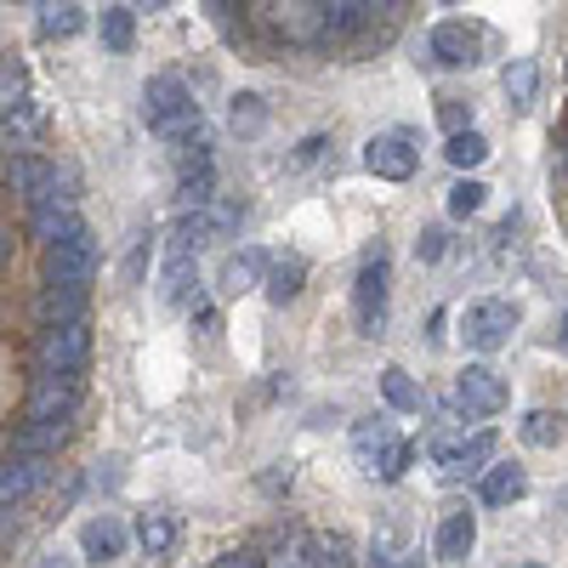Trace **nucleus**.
<instances>
[{
    "instance_id": "f257e3e1",
    "label": "nucleus",
    "mask_w": 568,
    "mask_h": 568,
    "mask_svg": "<svg viewBox=\"0 0 568 568\" xmlns=\"http://www.w3.org/2000/svg\"><path fill=\"white\" fill-rule=\"evenodd\" d=\"M142 120H149V131L182 142V136L200 131V103L176 74H154L149 85H142Z\"/></svg>"
},
{
    "instance_id": "f03ea898",
    "label": "nucleus",
    "mask_w": 568,
    "mask_h": 568,
    "mask_svg": "<svg viewBox=\"0 0 568 568\" xmlns=\"http://www.w3.org/2000/svg\"><path fill=\"white\" fill-rule=\"evenodd\" d=\"M353 455H358V466L369 471L375 484H398L409 471V444L393 433V420H382V415L353 426Z\"/></svg>"
},
{
    "instance_id": "7ed1b4c3",
    "label": "nucleus",
    "mask_w": 568,
    "mask_h": 568,
    "mask_svg": "<svg viewBox=\"0 0 568 568\" xmlns=\"http://www.w3.org/2000/svg\"><path fill=\"white\" fill-rule=\"evenodd\" d=\"M40 278L45 284H91V278H98V240H91L85 222H74L58 245H45Z\"/></svg>"
},
{
    "instance_id": "20e7f679",
    "label": "nucleus",
    "mask_w": 568,
    "mask_h": 568,
    "mask_svg": "<svg viewBox=\"0 0 568 568\" xmlns=\"http://www.w3.org/2000/svg\"><path fill=\"white\" fill-rule=\"evenodd\" d=\"M511 329H517V307L500 302V296H484L460 313V342L471 353H500L511 342Z\"/></svg>"
},
{
    "instance_id": "39448f33",
    "label": "nucleus",
    "mask_w": 568,
    "mask_h": 568,
    "mask_svg": "<svg viewBox=\"0 0 568 568\" xmlns=\"http://www.w3.org/2000/svg\"><path fill=\"white\" fill-rule=\"evenodd\" d=\"M80 404V369H34L29 375V420H69Z\"/></svg>"
},
{
    "instance_id": "423d86ee",
    "label": "nucleus",
    "mask_w": 568,
    "mask_h": 568,
    "mask_svg": "<svg viewBox=\"0 0 568 568\" xmlns=\"http://www.w3.org/2000/svg\"><path fill=\"white\" fill-rule=\"evenodd\" d=\"M194 256H200V240L187 233V222H176L171 245H165V267H160V302L165 307L194 302Z\"/></svg>"
},
{
    "instance_id": "0eeeda50",
    "label": "nucleus",
    "mask_w": 568,
    "mask_h": 568,
    "mask_svg": "<svg viewBox=\"0 0 568 568\" xmlns=\"http://www.w3.org/2000/svg\"><path fill=\"white\" fill-rule=\"evenodd\" d=\"M91 358V324L74 318V324H45L34 336V364L40 369H80Z\"/></svg>"
},
{
    "instance_id": "6e6552de",
    "label": "nucleus",
    "mask_w": 568,
    "mask_h": 568,
    "mask_svg": "<svg viewBox=\"0 0 568 568\" xmlns=\"http://www.w3.org/2000/svg\"><path fill=\"white\" fill-rule=\"evenodd\" d=\"M353 324H358V336H382V324H387V262H382V251H375L353 278Z\"/></svg>"
},
{
    "instance_id": "1a4fd4ad",
    "label": "nucleus",
    "mask_w": 568,
    "mask_h": 568,
    "mask_svg": "<svg viewBox=\"0 0 568 568\" xmlns=\"http://www.w3.org/2000/svg\"><path fill=\"white\" fill-rule=\"evenodd\" d=\"M506 382L489 369V364H466L460 375H455V415H500L506 409Z\"/></svg>"
},
{
    "instance_id": "9d476101",
    "label": "nucleus",
    "mask_w": 568,
    "mask_h": 568,
    "mask_svg": "<svg viewBox=\"0 0 568 568\" xmlns=\"http://www.w3.org/2000/svg\"><path fill=\"white\" fill-rule=\"evenodd\" d=\"M415 165H420V154H415V142H409L404 131H382V136L364 142V171H369V176H382V182H409Z\"/></svg>"
},
{
    "instance_id": "9b49d317",
    "label": "nucleus",
    "mask_w": 568,
    "mask_h": 568,
    "mask_svg": "<svg viewBox=\"0 0 568 568\" xmlns=\"http://www.w3.org/2000/svg\"><path fill=\"white\" fill-rule=\"evenodd\" d=\"M438 471L455 484V478H471V471H489L495 460V433H471V438H455V444H438L433 449Z\"/></svg>"
},
{
    "instance_id": "f8f14e48",
    "label": "nucleus",
    "mask_w": 568,
    "mask_h": 568,
    "mask_svg": "<svg viewBox=\"0 0 568 568\" xmlns=\"http://www.w3.org/2000/svg\"><path fill=\"white\" fill-rule=\"evenodd\" d=\"M7 182L18 187V194H23L29 205H40V200H52V194H58L63 171H58L52 160H40V154H18V160L7 165Z\"/></svg>"
},
{
    "instance_id": "ddd939ff",
    "label": "nucleus",
    "mask_w": 568,
    "mask_h": 568,
    "mask_svg": "<svg viewBox=\"0 0 568 568\" xmlns=\"http://www.w3.org/2000/svg\"><path fill=\"white\" fill-rule=\"evenodd\" d=\"M85 296H91V284H40V296H34L40 329H45V324H74V318H85Z\"/></svg>"
},
{
    "instance_id": "4468645a",
    "label": "nucleus",
    "mask_w": 568,
    "mask_h": 568,
    "mask_svg": "<svg viewBox=\"0 0 568 568\" xmlns=\"http://www.w3.org/2000/svg\"><path fill=\"white\" fill-rule=\"evenodd\" d=\"M267 568H329V546L318 535H307V529H291V535L273 540Z\"/></svg>"
},
{
    "instance_id": "2eb2a0df",
    "label": "nucleus",
    "mask_w": 568,
    "mask_h": 568,
    "mask_svg": "<svg viewBox=\"0 0 568 568\" xmlns=\"http://www.w3.org/2000/svg\"><path fill=\"white\" fill-rule=\"evenodd\" d=\"M433 58L444 63V69H471L478 63V29H466V23H438L433 29Z\"/></svg>"
},
{
    "instance_id": "dca6fc26",
    "label": "nucleus",
    "mask_w": 568,
    "mask_h": 568,
    "mask_svg": "<svg viewBox=\"0 0 568 568\" xmlns=\"http://www.w3.org/2000/svg\"><path fill=\"white\" fill-rule=\"evenodd\" d=\"M433 546H438L444 562H460L471 546H478V517H471L466 506H449V511L438 517V540H433Z\"/></svg>"
},
{
    "instance_id": "f3484780",
    "label": "nucleus",
    "mask_w": 568,
    "mask_h": 568,
    "mask_svg": "<svg viewBox=\"0 0 568 568\" xmlns=\"http://www.w3.org/2000/svg\"><path fill=\"white\" fill-rule=\"evenodd\" d=\"M176 540H182L176 511H165V506H149V511L136 517V546L149 551V557H171V551H176Z\"/></svg>"
},
{
    "instance_id": "a211bd4d",
    "label": "nucleus",
    "mask_w": 568,
    "mask_h": 568,
    "mask_svg": "<svg viewBox=\"0 0 568 568\" xmlns=\"http://www.w3.org/2000/svg\"><path fill=\"white\" fill-rule=\"evenodd\" d=\"M45 478V460H34V455H12L7 466H0V506H23L29 495H34V484Z\"/></svg>"
},
{
    "instance_id": "6ab92c4d",
    "label": "nucleus",
    "mask_w": 568,
    "mask_h": 568,
    "mask_svg": "<svg viewBox=\"0 0 568 568\" xmlns=\"http://www.w3.org/2000/svg\"><path fill=\"white\" fill-rule=\"evenodd\" d=\"M80 551L91 557V562H114L120 551H125V524L114 511H103V517H91V524L80 529Z\"/></svg>"
},
{
    "instance_id": "aec40b11",
    "label": "nucleus",
    "mask_w": 568,
    "mask_h": 568,
    "mask_svg": "<svg viewBox=\"0 0 568 568\" xmlns=\"http://www.w3.org/2000/svg\"><path fill=\"white\" fill-rule=\"evenodd\" d=\"M63 438H69V420H23L12 449L18 455H34V460H52L63 449Z\"/></svg>"
},
{
    "instance_id": "412c9836",
    "label": "nucleus",
    "mask_w": 568,
    "mask_h": 568,
    "mask_svg": "<svg viewBox=\"0 0 568 568\" xmlns=\"http://www.w3.org/2000/svg\"><path fill=\"white\" fill-rule=\"evenodd\" d=\"M369 18L364 0H318V40H347Z\"/></svg>"
},
{
    "instance_id": "4be33fe9",
    "label": "nucleus",
    "mask_w": 568,
    "mask_h": 568,
    "mask_svg": "<svg viewBox=\"0 0 568 568\" xmlns=\"http://www.w3.org/2000/svg\"><path fill=\"white\" fill-rule=\"evenodd\" d=\"M256 284H267L262 251H240V256L222 262V296H245V291H256Z\"/></svg>"
},
{
    "instance_id": "5701e85b",
    "label": "nucleus",
    "mask_w": 568,
    "mask_h": 568,
    "mask_svg": "<svg viewBox=\"0 0 568 568\" xmlns=\"http://www.w3.org/2000/svg\"><path fill=\"white\" fill-rule=\"evenodd\" d=\"M524 495H529V471L517 466V460L484 471V500H489V506H511V500H524Z\"/></svg>"
},
{
    "instance_id": "b1692460",
    "label": "nucleus",
    "mask_w": 568,
    "mask_h": 568,
    "mask_svg": "<svg viewBox=\"0 0 568 568\" xmlns=\"http://www.w3.org/2000/svg\"><path fill=\"white\" fill-rule=\"evenodd\" d=\"M302 278H307V262H302V256H284V262L267 267L262 296H267L273 307H284V302H296V296H302Z\"/></svg>"
},
{
    "instance_id": "393cba45",
    "label": "nucleus",
    "mask_w": 568,
    "mask_h": 568,
    "mask_svg": "<svg viewBox=\"0 0 568 568\" xmlns=\"http://www.w3.org/2000/svg\"><path fill=\"white\" fill-rule=\"evenodd\" d=\"M500 85H506V103H511V109H535V91H540L535 58H511V63L500 69Z\"/></svg>"
},
{
    "instance_id": "a878e982",
    "label": "nucleus",
    "mask_w": 568,
    "mask_h": 568,
    "mask_svg": "<svg viewBox=\"0 0 568 568\" xmlns=\"http://www.w3.org/2000/svg\"><path fill=\"white\" fill-rule=\"evenodd\" d=\"M80 23H85L80 0H40V34L45 40H74Z\"/></svg>"
},
{
    "instance_id": "bb28decb",
    "label": "nucleus",
    "mask_w": 568,
    "mask_h": 568,
    "mask_svg": "<svg viewBox=\"0 0 568 568\" xmlns=\"http://www.w3.org/2000/svg\"><path fill=\"white\" fill-rule=\"evenodd\" d=\"M382 393H387V404L398 409V415H415L420 404H426V393H420V382L409 369H382Z\"/></svg>"
},
{
    "instance_id": "cd10ccee",
    "label": "nucleus",
    "mask_w": 568,
    "mask_h": 568,
    "mask_svg": "<svg viewBox=\"0 0 568 568\" xmlns=\"http://www.w3.org/2000/svg\"><path fill=\"white\" fill-rule=\"evenodd\" d=\"M517 433H524V444H535V449H557V444H562V415L529 409L524 420H517Z\"/></svg>"
},
{
    "instance_id": "c85d7f7f",
    "label": "nucleus",
    "mask_w": 568,
    "mask_h": 568,
    "mask_svg": "<svg viewBox=\"0 0 568 568\" xmlns=\"http://www.w3.org/2000/svg\"><path fill=\"white\" fill-rule=\"evenodd\" d=\"M444 154H449L455 171H478V165L489 160V142H484L478 131H455V136L444 142Z\"/></svg>"
},
{
    "instance_id": "c756f323",
    "label": "nucleus",
    "mask_w": 568,
    "mask_h": 568,
    "mask_svg": "<svg viewBox=\"0 0 568 568\" xmlns=\"http://www.w3.org/2000/svg\"><path fill=\"white\" fill-rule=\"evenodd\" d=\"M131 40H136L131 7H103V45H109V52H131Z\"/></svg>"
},
{
    "instance_id": "7c9ffc66",
    "label": "nucleus",
    "mask_w": 568,
    "mask_h": 568,
    "mask_svg": "<svg viewBox=\"0 0 568 568\" xmlns=\"http://www.w3.org/2000/svg\"><path fill=\"white\" fill-rule=\"evenodd\" d=\"M484 200H489V187H484L478 176H460V182L449 187V216H478Z\"/></svg>"
},
{
    "instance_id": "2f4dec72",
    "label": "nucleus",
    "mask_w": 568,
    "mask_h": 568,
    "mask_svg": "<svg viewBox=\"0 0 568 568\" xmlns=\"http://www.w3.org/2000/svg\"><path fill=\"white\" fill-rule=\"evenodd\" d=\"M262 125H267V109H262L256 91H245V98H233V131H240V136H256Z\"/></svg>"
},
{
    "instance_id": "473e14b6",
    "label": "nucleus",
    "mask_w": 568,
    "mask_h": 568,
    "mask_svg": "<svg viewBox=\"0 0 568 568\" xmlns=\"http://www.w3.org/2000/svg\"><path fill=\"white\" fill-rule=\"evenodd\" d=\"M23 85H29V80H23V63L7 58V69H0V103H7V109H23V103H29Z\"/></svg>"
},
{
    "instance_id": "72a5a7b5",
    "label": "nucleus",
    "mask_w": 568,
    "mask_h": 568,
    "mask_svg": "<svg viewBox=\"0 0 568 568\" xmlns=\"http://www.w3.org/2000/svg\"><path fill=\"white\" fill-rule=\"evenodd\" d=\"M415 256H420V262H438V256H444V227H426L420 240H415Z\"/></svg>"
},
{
    "instance_id": "f704fd0d",
    "label": "nucleus",
    "mask_w": 568,
    "mask_h": 568,
    "mask_svg": "<svg viewBox=\"0 0 568 568\" xmlns=\"http://www.w3.org/2000/svg\"><path fill=\"white\" fill-rule=\"evenodd\" d=\"M438 120H444V131H449V136H455V131H471V109H466V103H444V109H438Z\"/></svg>"
},
{
    "instance_id": "c9c22d12",
    "label": "nucleus",
    "mask_w": 568,
    "mask_h": 568,
    "mask_svg": "<svg viewBox=\"0 0 568 568\" xmlns=\"http://www.w3.org/2000/svg\"><path fill=\"white\" fill-rule=\"evenodd\" d=\"M211 568H267V557H251V551H227V557H216Z\"/></svg>"
},
{
    "instance_id": "e433bc0d",
    "label": "nucleus",
    "mask_w": 568,
    "mask_h": 568,
    "mask_svg": "<svg viewBox=\"0 0 568 568\" xmlns=\"http://www.w3.org/2000/svg\"><path fill=\"white\" fill-rule=\"evenodd\" d=\"M205 7H211L216 18H233V12H240V7H245V0H205Z\"/></svg>"
},
{
    "instance_id": "4c0bfd02",
    "label": "nucleus",
    "mask_w": 568,
    "mask_h": 568,
    "mask_svg": "<svg viewBox=\"0 0 568 568\" xmlns=\"http://www.w3.org/2000/svg\"><path fill=\"white\" fill-rule=\"evenodd\" d=\"M557 353H568V313L557 318Z\"/></svg>"
},
{
    "instance_id": "58836bf2",
    "label": "nucleus",
    "mask_w": 568,
    "mask_h": 568,
    "mask_svg": "<svg viewBox=\"0 0 568 568\" xmlns=\"http://www.w3.org/2000/svg\"><path fill=\"white\" fill-rule=\"evenodd\" d=\"M364 7H369V12H393V7H398V0H364Z\"/></svg>"
},
{
    "instance_id": "ea45409f",
    "label": "nucleus",
    "mask_w": 568,
    "mask_h": 568,
    "mask_svg": "<svg viewBox=\"0 0 568 568\" xmlns=\"http://www.w3.org/2000/svg\"><path fill=\"white\" fill-rule=\"evenodd\" d=\"M40 568H69V562H63V551H52V557H45Z\"/></svg>"
},
{
    "instance_id": "a19ab883",
    "label": "nucleus",
    "mask_w": 568,
    "mask_h": 568,
    "mask_svg": "<svg viewBox=\"0 0 568 568\" xmlns=\"http://www.w3.org/2000/svg\"><path fill=\"white\" fill-rule=\"evenodd\" d=\"M524 568H540V562H524Z\"/></svg>"
},
{
    "instance_id": "79ce46f5",
    "label": "nucleus",
    "mask_w": 568,
    "mask_h": 568,
    "mask_svg": "<svg viewBox=\"0 0 568 568\" xmlns=\"http://www.w3.org/2000/svg\"><path fill=\"white\" fill-rule=\"evenodd\" d=\"M449 7H455V0H449Z\"/></svg>"
}]
</instances>
